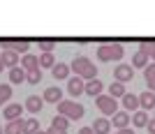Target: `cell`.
Masks as SVG:
<instances>
[{
  "label": "cell",
  "instance_id": "1",
  "mask_svg": "<svg viewBox=\"0 0 155 134\" xmlns=\"http://www.w3.org/2000/svg\"><path fill=\"white\" fill-rule=\"evenodd\" d=\"M70 70L74 72L77 77H81L86 83L97 79V67L88 60V58H84V56H81V58H74V60H72V65H70Z\"/></svg>",
  "mask_w": 155,
  "mask_h": 134
},
{
  "label": "cell",
  "instance_id": "2",
  "mask_svg": "<svg viewBox=\"0 0 155 134\" xmlns=\"http://www.w3.org/2000/svg\"><path fill=\"white\" fill-rule=\"evenodd\" d=\"M123 53H125V49H123V44H102L100 49H97V58L100 60H104V63H111V60H120L123 58Z\"/></svg>",
  "mask_w": 155,
  "mask_h": 134
},
{
  "label": "cell",
  "instance_id": "3",
  "mask_svg": "<svg viewBox=\"0 0 155 134\" xmlns=\"http://www.w3.org/2000/svg\"><path fill=\"white\" fill-rule=\"evenodd\" d=\"M58 116H65L67 120H79V118H84V106L72 100H63L58 104Z\"/></svg>",
  "mask_w": 155,
  "mask_h": 134
},
{
  "label": "cell",
  "instance_id": "4",
  "mask_svg": "<svg viewBox=\"0 0 155 134\" xmlns=\"http://www.w3.org/2000/svg\"><path fill=\"white\" fill-rule=\"evenodd\" d=\"M95 104H97V109H100L104 116H111V118H114V116L118 113V104H116V100H114L111 95H100L95 100Z\"/></svg>",
  "mask_w": 155,
  "mask_h": 134
},
{
  "label": "cell",
  "instance_id": "5",
  "mask_svg": "<svg viewBox=\"0 0 155 134\" xmlns=\"http://www.w3.org/2000/svg\"><path fill=\"white\" fill-rule=\"evenodd\" d=\"M28 49H30V42L26 39H2V51H16L26 56Z\"/></svg>",
  "mask_w": 155,
  "mask_h": 134
},
{
  "label": "cell",
  "instance_id": "6",
  "mask_svg": "<svg viewBox=\"0 0 155 134\" xmlns=\"http://www.w3.org/2000/svg\"><path fill=\"white\" fill-rule=\"evenodd\" d=\"M132 77H134V67H132V65H125V63H118L116 65V70H114V79H116L118 83L132 81Z\"/></svg>",
  "mask_w": 155,
  "mask_h": 134
},
{
  "label": "cell",
  "instance_id": "7",
  "mask_svg": "<svg viewBox=\"0 0 155 134\" xmlns=\"http://www.w3.org/2000/svg\"><path fill=\"white\" fill-rule=\"evenodd\" d=\"M67 93L72 97H79L81 93H86V81L81 77H74V79H67Z\"/></svg>",
  "mask_w": 155,
  "mask_h": 134
},
{
  "label": "cell",
  "instance_id": "8",
  "mask_svg": "<svg viewBox=\"0 0 155 134\" xmlns=\"http://www.w3.org/2000/svg\"><path fill=\"white\" fill-rule=\"evenodd\" d=\"M23 109L21 104H7L5 111H2V116L7 118V123H14V120H21V113H23Z\"/></svg>",
  "mask_w": 155,
  "mask_h": 134
},
{
  "label": "cell",
  "instance_id": "9",
  "mask_svg": "<svg viewBox=\"0 0 155 134\" xmlns=\"http://www.w3.org/2000/svg\"><path fill=\"white\" fill-rule=\"evenodd\" d=\"M130 123H132V116H127L125 111H118V113L114 116V118H111V125H114V127H116L118 132H120V129H127V125H130Z\"/></svg>",
  "mask_w": 155,
  "mask_h": 134
},
{
  "label": "cell",
  "instance_id": "10",
  "mask_svg": "<svg viewBox=\"0 0 155 134\" xmlns=\"http://www.w3.org/2000/svg\"><path fill=\"white\" fill-rule=\"evenodd\" d=\"M26 111H30V113H39L42 111V106H44V97H39V95H30L26 100Z\"/></svg>",
  "mask_w": 155,
  "mask_h": 134
},
{
  "label": "cell",
  "instance_id": "11",
  "mask_svg": "<svg viewBox=\"0 0 155 134\" xmlns=\"http://www.w3.org/2000/svg\"><path fill=\"white\" fill-rule=\"evenodd\" d=\"M44 102H53V104H60L63 102V100H60V97H63V90L58 88V86H49V88L44 90Z\"/></svg>",
  "mask_w": 155,
  "mask_h": 134
},
{
  "label": "cell",
  "instance_id": "12",
  "mask_svg": "<svg viewBox=\"0 0 155 134\" xmlns=\"http://www.w3.org/2000/svg\"><path fill=\"white\" fill-rule=\"evenodd\" d=\"M0 60L5 63V67H9V70H14V67H19V53L16 51H2L0 53Z\"/></svg>",
  "mask_w": 155,
  "mask_h": 134
},
{
  "label": "cell",
  "instance_id": "13",
  "mask_svg": "<svg viewBox=\"0 0 155 134\" xmlns=\"http://www.w3.org/2000/svg\"><path fill=\"white\" fill-rule=\"evenodd\" d=\"M21 67H23L26 72L39 70V58H37V56H32V53H26V56L21 58Z\"/></svg>",
  "mask_w": 155,
  "mask_h": 134
},
{
  "label": "cell",
  "instance_id": "14",
  "mask_svg": "<svg viewBox=\"0 0 155 134\" xmlns=\"http://www.w3.org/2000/svg\"><path fill=\"white\" fill-rule=\"evenodd\" d=\"M111 120L109 118H97L95 123H93V132L95 134H111Z\"/></svg>",
  "mask_w": 155,
  "mask_h": 134
},
{
  "label": "cell",
  "instance_id": "15",
  "mask_svg": "<svg viewBox=\"0 0 155 134\" xmlns=\"http://www.w3.org/2000/svg\"><path fill=\"white\" fill-rule=\"evenodd\" d=\"M102 90H104V83L100 81V79H95V81H88V83H86V93H88L91 97H95V100L102 95Z\"/></svg>",
  "mask_w": 155,
  "mask_h": 134
},
{
  "label": "cell",
  "instance_id": "16",
  "mask_svg": "<svg viewBox=\"0 0 155 134\" xmlns=\"http://www.w3.org/2000/svg\"><path fill=\"white\" fill-rule=\"evenodd\" d=\"M148 123H150V118H148L146 111H137V113H132V125H134V127H148Z\"/></svg>",
  "mask_w": 155,
  "mask_h": 134
},
{
  "label": "cell",
  "instance_id": "17",
  "mask_svg": "<svg viewBox=\"0 0 155 134\" xmlns=\"http://www.w3.org/2000/svg\"><path fill=\"white\" fill-rule=\"evenodd\" d=\"M139 104H141V109H155V93H150V90L141 93L139 95Z\"/></svg>",
  "mask_w": 155,
  "mask_h": 134
},
{
  "label": "cell",
  "instance_id": "18",
  "mask_svg": "<svg viewBox=\"0 0 155 134\" xmlns=\"http://www.w3.org/2000/svg\"><path fill=\"white\" fill-rule=\"evenodd\" d=\"M143 79H146V83H148V90L155 93V63H150L148 67L143 70Z\"/></svg>",
  "mask_w": 155,
  "mask_h": 134
},
{
  "label": "cell",
  "instance_id": "19",
  "mask_svg": "<svg viewBox=\"0 0 155 134\" xmlns=\"http://www.w3.org/2000/svg\"><path fill=\"white\" fill-rule=\"evenodd\" d=\"M28 79V72L23 70V67H14V70H9V81L12 83H23Z\"/></svg>",
  "mask_w": 155,
  "mask_h": 134
},
{
  "label": "cell",
  "instance_id": "20",
  "mask_svg": "<svg viewBox=\"0 0 155 134\" xmlns=\"http://www.w3.org/2000/svg\"><path fill=\"white\" fill-rule=\"evenodd\" d=\"M123 106L127 109V111H134V113H137V109L141 106V104H139V95H130V93H127V95L123 97Z\"/></svg>",
  "mask_w": 155,
  "mask_h": 134
},
{
  "label": "cell",
  "instance_id": "21",
  "mask_svg": "<svg viewBox=\"0 0 155 134\" xmlns=\"http://www.w3.org/2000/svg\"><path fill=\"white\" fill-rule=\"evenodd\" d=\"M148 60H150V56H146L143 51H137L134 56H132V67H148Z\"/></svg>",
  "mask_w": 155,
  "mask_h": 134
},
{
  "label": "cell",
  "instance_id": "22",
  "mask_svg": "<svg viewBox=\"0 0 155 134\" xmlns=\"http://www.w3.org/2000/svg\"><path fill=\"white\" fill-rule=\"evenodd\" d=\"M109 95L116 100V97H125L127 93H125V83H118V81H111L109 86Z\"/></svg>",
  "mask_w": 155,
  "mask_h": 134
},
{
  "label": "cell",
  "instance_id": "23",
  "mask_svg": "<svg viewBox=\"0 0 155 134\" xmlns=\"http://www.w3.org/2000/svg\"><path fill=\"white\" fill-rule=\"evenodd\" d=\"M37 132H42L37 118H28V120H23V134H37Z\"/></svg>",
  "mask_w": 155,
  "mask_h": 134
},
{
  "label": "cell",
  "instance_id": "24",
  "mask_svg": "<svg viewBox=\"0 0 155 134\" xmlns=\"http://www.w3.org/2000/svg\"><path fill=\"white\" fill-rule=\"evenodd\" d=\"M51 72H53V79H67V77H70V65L58 63Z\"/></svg>",
  "mask_w": 155,
  "mask_h": 134
},
{
  "label": "cell",
  "instance_id": "25",
  "mask_svg": "<svg viewBox=\"0 0 155 134\" xmlns=\"http://www.w3.org/2000/svg\"><path fill=\"white\" fill-rule=\"evenodd\" d=\"M5 134H23V120H14V123H7Z\"/></svg>",
  "mask_w": 155,
  "mask_h": 134
},
{
  "label": "cell",
  "instance_id": "26",
  "mask_svg": "<svg viewBox=\"0 0 155 134\" xmlns=\"http://www.w3.org/2000/svg\"><path fill=\"white\" fill-rule=\"evenodd\" d=\"M42 67H56V58H53V53H42V56H39V70H42Z\"/></svg>",
  "mask_w": 155,
  "mask_h": 134
},
{
  "label": "cell",
  "instance_id": "27",
  "mask_svg": "<svg viewBox=\"0 0 155 134\" xmlns=\"http://www.w3.org/2000/svg\"><path fill=\"white\" fill-rule=\"evenodd\" d=\"M67 125H70V120H67L65 116H56V118L51 120V127L60 129V132H67Z\"/></svg>",
  "mask_w": 155,
  "mask_h": 134
},
{
  "label": "cell",
  "instance_id": "28",
  "mask_svg": "<svg viewBox=\"0 0 155 134\" xmlns=\"http://www.w3.org/2000/svg\"><path fill=\"white\" fill-rule=\"evenodd\" d=\"M12 97V86L9 83H0V106Z\"/></svg>",
  "mask_w": 155,
  "mask_h": 134
},
{
  "label": "cell",
  "instance_id": "29",
  "mask_svg": "<svg viewBox=\"0 0 155 134\" xmlns=\"http://www.w3.org/2000/svg\"><path fill=\"white\" fill-rule=\"evenodd\" d=\"M37 44H39V49H42V53H51L53 46H56V39H39Z\"/></svg>",
  "mask_w": 155,
  "mask_h": 134
},
{
  "label": "cell",
  "instance_id": "30",
  "mask_svg": "<svg viewBox=\"0 0 155 134\" xmlns=\"http://www.w3.org/2000/svg\"><path fill=\"white\" fill-rule=\"evenodd\" d=\"M139 51H143L146 56H150V58H153V53H155V42H141Z\"/></svg>",
  "mask_w": 155,
  "mask_h": 134
},
{
  "label": "cell",
  "instance_id": "31",
  "mask_svg": "<svg viewBox=\"0 0 155 134\" xmlns=\"http://www.w3.org/2000/svg\"><path fill=\"white\" fill-rule=\"evenodd\" d=\"M28 83H39L42 81V70H35V72H28Z\"/></svg>",
  "mask_w": 155,
  "mask_h": 134
},
{
  "label": "cell",
  "instance_id": "32",
  "mask_svg": "<svg viewBox=\"0 0 155 134\" xmlns=\"http://www.w3.org/2000/svg\"><path fill=\"white\" fill-rule=\"evenodd\" d=\"M146 129H148L150 134H155V116L150 118V123H148V127H146Z\"/></svg>",
  "mask_w": 155,
  "mask_h": 134
},
{
  "label": "cell",
  "instance_id": "33",
  "mask_svg": "<svg viewBox=\"0 0 155 134\" xmlns=\"http://www.w3.org/2000/svg\"><path fill=\"white\" fill-rule=\"evenodd\" d=\"M46 134H67V132H60V129H56V127H49Z\"/></svg>",
  "mask_w": 155,
  "mask_h": 134
},
{
  "label": "cell",
  "instance_id": "34",
  "mask_svg": "<svg viewBox=\"0 0 155 134\" xmlns=\"http://www.w3.org/2000/svg\"><path fill=\"white\" fill-rule=\"evenodd\" d=\"M79 134H95V132H93V127H81Z\"/></svg>",
  "mask_w": 155,
  "mask_h": 134
},
{
  "label": "cell",
  "instance_id": "35",
  "mask_svg": "<svg viewBox=\"0 0 155 134\" xmlns=\"http://www.w3.org/2000/svg\"><path fill=\"white\" fill-rule=\"evenodd\" d=\"M118 134H134V132H132V129L127 127V129H120V132H118Z\"/></svg>",
  "mask_w": 155,
  "mask_h": 134
},
{
  "label": "cell",
  "instance_id": "36",
  "mask_svg": "<svg viewBox=\"0 0 155 134\" xmlns=\"http://www.w3.org/2000/svg\"><path fill=\"white\" fill-rule=\"evenodd\" d=\"M2 67H5V63H2V60H0V72H2Z\"/></svg>",
  "mask_w": 155,
  "mask_h": 134
},
{
  "label": "cell",
  "instance_id": "37",
  "mask_svg": "<svg viewBox=\"0 0 155 134\" xmlns=\"http://www.w3.org/2000/svg\"><path fill=\"white\" fill-rule=\"evenodd\" d=\"M0 134H5V129H2V127H0Z\"/></svg>",
  "mask_w": 155,
  "mask_h": 134
},
{
  "label": "cell",
  "instance_id": "38",
  "mask_svg": "<svg viewBox=\"0 0 155 134\" xmlns=\"http://www.w3.org/2000/svg\"><path fill=\"white\" fill-rule=\"evenodd\" d=\"M150 60H155V53H153V58H150Z\"/></svg>",
  "mask_w": 155,
  "mask_h": 134
},
{
  "label": "cell",
  "instance_id": "39",
  "mask_svg": "<svg viewBox=\"0 0 155 134\" xmlns=\"http://www.w3.org/2000/svg\"><path fill=\"white\" fill-rule=\"evenodd\" d=\"M37 134H46V132H37Z\"/></svg>",
  "mask_w": 155,
  "mask_h": 134
}]
</instances>
